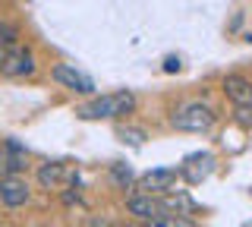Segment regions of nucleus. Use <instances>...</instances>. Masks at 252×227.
Here are the masks:
<instances>
[{
  "label": "nucleus",
  "instance_id": "obj_8",
  "mask_svg": "<svg viewBox=\"0 0 252 227\" xmlns=\"http://www.w3.org/2000/svg\"><path fill=\"white\" fill-rule=\"evenodd\" d=\"M224 92L233 104H252V82L246 76H227L224 79Z\"/></svg>",
  "mask_w": 252,
  "mask_h": 227
},
{
  "label": "nucleus",
  "instance_id": "obj_11",
  "mask_svg": "<svg viewBox=\"0 0 252 227\" xmlns=\"http://www.w3.org/2000/svg\"><path fill=\"white\" fill-rule=\"evenodd\" d=\"M13 44H16V26L0 22V54H3L6 48H13Z\"/></svg>",
  "mask_w": 252,
  "mask_h": 227
},
{
  "label": "nucleus",
  "instance_id": "obj_9",
  "mask_svg": "<svg viewBox=\"0 0 252 227\" xmlns=\"http://www.w3.org/2000/svg\"><path fill=\"white\" fill-rule=\"evenodd\" d=\"M63 164H44L41 170H38V180H41V186H57L60 180H63Z\"/></svg>",
  "mask_w": 252,
  "mask_h": 227
},
{
  "label": "nucleus",
  "instance_id": "obj_2",
  "mask_svg": "<svg viewBox=\"0 0 252 227\" xmlns=\"http://www.w3.org/2000/svg\"><path fill=\"white\" fill-rule=\"evenodd\" d=\"M170 127L183 132H205L215 127V111L208 104H202V101H192V104H183L180 111H173Z\"/></svg>",
  "mask_w": 252,
  "mask_h": 227
},
{
  "label": "nucleus",
  "instance_id": "obj_5",
  "mask_svg": "<svg viewBox=\"0 0 252 227\" xmlns=\"http://www.w3.org/2000/svg\"><path fill=\"white\" fill-rule=\"evenodd\" d=\"M0 202L6 208H19L29 202V183L22 177H6L0 180Z\"/></svg>",
  "mask_w": 252,
  "mask_h": 227
},
{
  "label": "nucleus",
  "instance_id": "obj_13",
  "mask_svg": "<svg viewBox=\"0 0 252 227\" xmlns=\"http://www.w3.org/2000/svg\"><path fill=\"white\" fill-rule=\"evenodd\" d=\"M177 69H180V60L177 57H167V60H164V73H177Z\"/></svg>",
  "mask_w": 252,
  "mask_h": 227
},
{
  "label": "nucleus",
  "instance_id": "obj_1",
  "mask_svg": "<svg viewBox=\"0 0 252 227\" xmlns=\"http://www.w3.org/2000/svg\"><path fill=\"white\" fill-rule=\"evenodd\" d=\"M132 107H136L132 92H114V95H101L92 104L79 107V117H85V120H110V117L132 114Z\"/></svg>",
  "mask_w": 252,
  "mask_h": 227
},
{
  "label": "nucleus",
  "instance_id": "obj_4",
  "mask_svg": "<svg viewBox=\"0 0 252 227\" xmlns=\"http://www.w3.org/2000/svg\"><path fill=\"white\" fill-rule=\"evenodd\" d=\"M54 79H57L63 89H69V92H79V95H92L94 92V82L89 79L85 73H79V69L73 66H54Z\"/></svg>",
  "mask_w": 252,
  "mask_h": 227
},
{
  "label": "nucleus",
  "instance_id": "obj_12",
  "mask_svg": "<svg viewBox=\"0 0 252 227\" xmlns=\"http://www.w3.org/2000/svg\"><path fill=\"white\" fill-rule=\"evenodd\" d=\"M233 117H236V123H240V127H252V104H236Z\"/></svg>",
  "mask_w": 252,
  "mask_h": 227
},
{
  "label": "nucleus",
  "instance_id": "obj_6",
  "mask_svg": "<svg viewBox=\"0 0 252 227\" xmlns=\"http://www.w3.org/2000/svg\"><path fill=\"white\" fill-rule=\"evenodd\" d=\"M126 211H129L132 218H139V221H152V218L164 215V205L158 199H152V193H145V195H132V199L126 202Z\"/></svg>",
  "mask_w": 252,
  "mask_h": 227
},
{
  "label": "nucleus",
  "instance_id": "obj_10",
  "mask_svg": "<svg viewBox=\"0 0 252 227\" xmlns=\"http://www.w3.org/2000/svg\"><path fill=\"white\" fill-rule=\"evenodd\" d=\"M145 227H195V224H192V221H186V218H177V215H167V211H164V215L152 218V221H148Z\"/></svg>",
  "mask_w": 252,
  "mask_h": 227
},
{
  "label": "nucleus",
  "instance_id": "obj_3",
  "mask_svg": "<svg viewBox=\"0 0 252 227\" xmlns=\"http://www.w3.org/2000/svg\"><path fill=\"white\" fill-rule=\"evenodd\" d=\"M0 73L3 76H32L35 73V57H32L29 48H6L3 54H0Z\"/></svg>",
  "mask_w": 252,
  "mask_h": 227
},
{
  "label": "nucleus",
  "instance_id": "obj_7",
  "mask_svg": "<svg viewBox=\"0 0 252 227\" xmlns=\"http://www.w3.org/2000/svg\"><path fill=\"white\" fill-rule=\"evenodd\" d=\"M173 183H177V170H173V167L148 170V174L139 180V186L145 193H167V190H173Z\"/></svg>",
  "mask_w": 252,
  "mask_h": 227
}]
</instances>
